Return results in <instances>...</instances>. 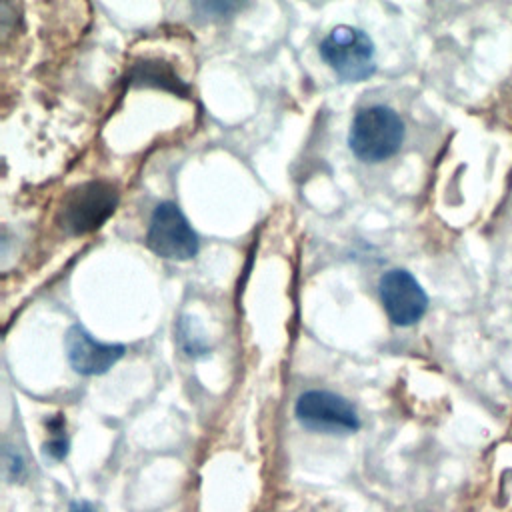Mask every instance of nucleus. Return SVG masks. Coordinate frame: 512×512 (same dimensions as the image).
I'll list each match as a JSON object with an SVG mask.
<instances>
[{
	"label": "nucleus",
	"mask_w": 512,
	"mask_h": 512,
	"mask_svg": "<svg viewBox=\"0 0 512 512\" xmlns=\"http://www.w3.org/2000/svg\"><path fill=\"white\" fill-rule=\"evenodd\" d=\"M404 142V122L388 106H366L356 112L348 146L364 162H382L394 156Z\"/></svg>",
	"instance_id": "1"
},
{
	"label": "nucleus",
	"mask_w": 512,
	"mask_h": 512,
	"mask_svg": "<svg viewBox=\"0 0 512 512\" xmlns=\"http://www.w3.org/2000/svg\"><path fill=\"white\" fill-rule=\"evenodd\" d=\"M116 186L106 180H88L74 186L62 202L60 222L72 236H82L98 230L116 210Z\"/></svg>",
	"instance_id": "2"
},
{
	"label": "nucleus",
	"mask_w": 512,
	"mask_h": 512,
	"mask_svg": "<svg viewBox=\"0 0 512 512\" xmlns=\"http://www.w3.org/2000/svg\"><path fill=\"white\" fill-rule=\"evenodd\" d=\"M320 56L344 82H362L376 72L374 42L354 26H336L320 42Z\"/></svg>",
	"instance_id": "3"
},
{
	"label": "nucleus",
	"mask_w": 512,
	"mask_h": 512,
	"mask_svg": "<svg viewBox=\"0 0 512 512\" xmlns=\"http://www.w3.org/2000/svg\"><path fill=\"white\" fill-rule=\"evenodd\" d=\"M148 248L166 260H190L198 254V234L178 208V204L166 200L160 202L148 224L146 232Z\"/></svg>",
	"instance_id": "4"
},
{
	"label": "nucleus",
	"mask_w": 512,
	"mask_h": 512,
	"mask_svg": "<svg viewBox=\"0 0 512 512\" xmlns=\"http://www.w3.org/2000/svg\"><path fill=\"white\" fill-rule=\"evenodd\" d=\"M294 414L312 432L352 434L360 428L356 408L342 396L328 390H308L298 396Z\"/></svg>",
	"instance_id": "5"
},
{
	"label": "nucleus",
	"mask_w": 512,
	"mask_h": 512,
	"mask_svg": "<svg viewBox=\"0 0 512 512\" xmlns=\"http://www.w3.org/2000/svg\"><path fill=\"white\" fill-rule=\"evenodd\" d=\"M382 306L396 326L416 324L428 308V296L418 280L402 268H392L378 282Z\"/></svg>",
	"instance_id": "6"
},
{
	"label": "nucleus",
	"mask_w": 512,
	"mask_h": 512,
	"mask_svg": "<svg viewBox=\"0 0 512 512\" xmlns=\"http://www.w3.org/2000/svg\"><path fill=\"white\" fill-rule=\"evenodd\" d=\"M64 346L72 370L82 376L106 374L126 352L124 344H104L94 340L92 334L80 324L68 328Z\"/></svg>",
	"instance_id": "7"
},
{
	"label": "nucleus",
	"mask_w": 512,
	"mask_h": 512,
	"mask_svg": "<svg viewBox=\"0 0 512 512\" xmlns=\"http://www.w3.org/2000/svg\"><path fill=\"white\" fill-rule=\"evenodd\" d=\"M136 80H142V84H152V86H160V88H168L174 92H184L186 86H182V82L178 80V76H174L164 64L156 62V64H144L134 72Z\"/></svg>",
	"instance_id": "8"
},
{
	"label": "nucleus",
	"mask_w": 512,
	"mask_h": 512,
	"mask_svg": "<svg viewBox=\"0 0 512 512\" xmlns=\"http://www.w3.org/2000/svg\"><path fill=\"white\" fill-rule=\"evenodd\" d=\"M50 428L54 430V434H56V436L44 444V456H46V458H50V460L60 462V460H64V458H66L70 442H68V438H66V434H64V426H62V424H60L58 428L52 424Z\"/></svg>",
	"instance_id": "9"
},
{
	"label": "nucleus",
	"mask_w": 512,
	"mask_h": 512,
	"mask_svg": "<svg viewBox=\"0 0 512 512\" xmlns=\"http://www.w3.org/2000/svg\"><path fill=\"white\" fill-rule=\"evenodd\" d=\"M22 470H24V462L18 456V452H12V456H10V452L4 450V472H6V476L14 482V480L20 478Z\"/></svg>",
	"instance_id": "10"
},
{
	"label": "nucleus",
	"mask_w": 512,
	"mask_h": 512,
	"mask_svg": "<svg viewBox=\"0 0 512 512\" xmlns=\"http://www.w3.org/2000/svg\"><path fill=\"white\" fill-rule=\"evenodd\" d=\"M68 512H96V510H94V506L88 504V502H74Z\"/></svg>",
	"instance_id": "11"
}]
</instances>
